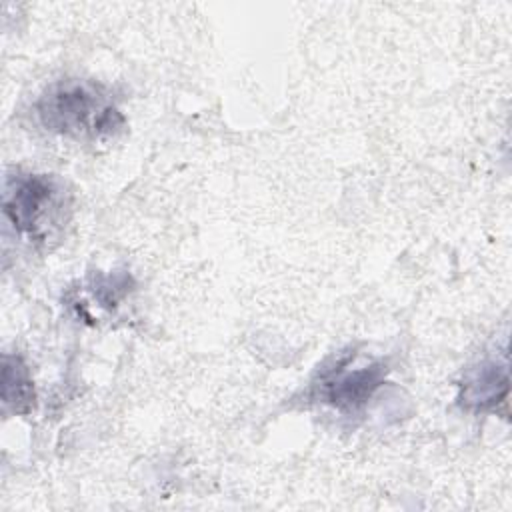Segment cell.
I'll return each mask as SVG.
<instances>
[{
    "label": "cell",
    "instance_id": "2",
    "mask_svg": "<svg viewBox=\"0 0 512 512\" xmlns=\"http://www.w3.org/2000/svg\"><path fill=\"white\" fill-rule=\"evenodd\" d=\"M2 204L14 232L34 246H48L70 218V196L64 184L48 174L8 176Z\"/></svg>",
    "mask_w": 512,
    "mask_h": 512
},
{
    "label": "cell",
    "instance_id": "4",
    "mask_svg": "<svg viewBox=\"0 0 512 512\" xmlns=\"http://www.w3.org/2000/svg\"><path fill=\"white\" fill-rule=\"evenodd\" d=\"M508 388V356L502 350L500 356H486L466 368L460 380L458 404L466 412H490L506 400Z\"/></svg>",
    "mask_w": 512,
    "mask_h": 512
},
{
    "label": "cell",
    "instance_id": "3",
    "mask_svg": "<svg viewBox=\"0 0 512 512\" xmlns=\"http://www.w3.org/2000/svg\"><path fill=\"white\" fill-rule=\"evenodd\" d=\"M386 376L388 364L384 360L350 368V356H344L320 374L318 398L342 414H356L370 402Z\"/></svg>",
    "mask_w": 512,
    "mask_h": 512
},
{
    "label": "cell",
    "instance_id": "5",
    "mask_svg": "<svg viewBox=\"0 0 512 512\" xmlns=\"http://www.w3.org/2000/svg\"><path fill=\"white\" fill-rule=\"evenodd\" d=\"M0 396L4 408L14 414H30L36 406V390L30 368L18 354L2 356Z\"/></svg>",
    "mask_w": 512,
    "mask_h": 512
},
{
    "label": "cell",
    "instance_id": "1",
    "mask_svg": "<svg viewBox=\"0 0 512 512\" xmlns=\"http://www.w3.org/2000/svg\"><path fill=\"white\" fill-rule=\"evenodd\" d=\"M38 122L58 136L82 142L116 138L126 118L110 92L90 80H58L34 104Z\"/></svg>",
    "mask_w": 512,
    "mask_h": 512
}]
</instances>
